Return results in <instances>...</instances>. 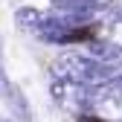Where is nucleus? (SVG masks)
<instances>
[{
  "mask_svg": "<svg viewBox=\"0 0 122 122\" xmlns=\"http://www.w3.org/2000/svg\"><path fill=\"white\" fill-rule=\"evenodd\" d=\"M79 122H105V119H99V116H79Z\"/></svg>",
  "mask_w": 122,
  "mask_h": 122,
  "instance_id": "1",
  "label": "nucleus"
}]
</instances>
